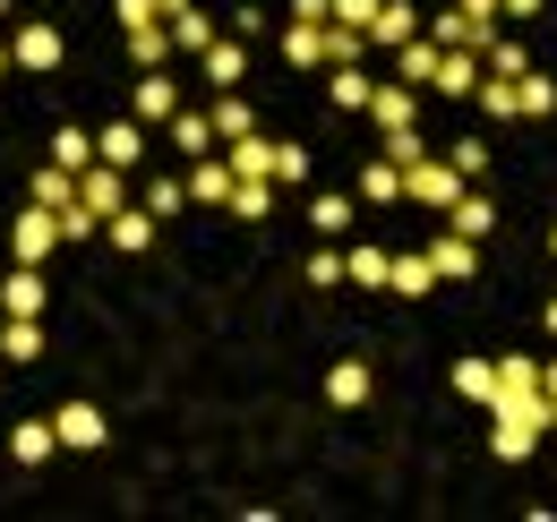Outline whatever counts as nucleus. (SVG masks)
Instances as JSON below:
<instances>
[{
    "mask_svg": "<svg viewBox=\"0 0 557 522\" xmlns=\"http://www.w3.org/2000/svg\"><path fill=\"white\" fill-rule=\"evenodd\" d=\"M369 121H377V137L412 129L420 121V86H404V77H395V86H369Z\"/></svg>",
    "mask_w": 557,
    "mask_h": 522,
    "instance_id": "obj_7",
    "label": "nucleus"
},
{
    "mask_svg": "<svg viewBox=\"0 0 557 522\" xmlns=\"http://www.w3.org/2000/svg\"><path fill=\"white\" fill-rule=\"evenodd\" d=\"M497 9H506V17H541L549 0H497Z\"/></svg>",
    "mask_w": 557,
    "mask_h": 522,
    "instance_id": "obj_48",
    "label": "nucleus"
},
{
    "mask_svg": "<svg viewBox=\"0 0 557 522\" xmlns=\"http://www.w3.org/2000/svg\"><path fill=\"white\" fill-rule=\"evenodd\" d=\"M541 326H549V334H557V300H549V309H541Z\"/></svg>",
    "mask_w": 557,
    "mask_h": 522,
    "instance_id": "obj_52",
    "label": "nucleus"
},
{
    "mask_svg": "<svg viewBox=\"0 0 557 522\" xmlns=\"http://www.w3.org/2000/svg\"><path fill=\"white\" fill-rule=\"evenodd\" d=\"M0 69H9V44H0Z\"/></svg>",
    "mask_w": 557,
    "mask_h": 522,
    "instance_id": "obj_54",
    "label": "nucleus"
},
{
    "mask_svg": "<svg viewBox=\"0 0 557 522\" xmlns=\"http://www.w3.org/2000/svg\"><path fill=\"white\" fill-rule=\"evenodd\" d=\"M429 265H437V283H463V274H472V265H481V240H463V232H455V223H446V232H437V240H429Z\"/></svg>",
    "mask_w": 557,
    "mask_h": 522,
    "instance_id": "obj_12",
    "label": "nucleus"
},
{
    "mask_svg": "<svg viewBox=\"0 0 557 522\" xmlns=\"http://www.w3.org/2000/svg\"><path fill=\"white\" fill-rule=\"evenodd\" d=\"M446 223H455L463 240H488V223H497V206H488V197H481V181H472V189H463V197H455V206H446Z\"/></svg>",
    "mask_w": 557,
    "mask_h": 522,
    "instance_id": "obj_20",
    "label": "nucleus"
},
{
    "mask_svg": "<svg viewBox=\"0 0 557 522\" xmlns=\"http://www.w3.org/2000/svg\"><path fill=\"white\" fill-rule=\"evenodd\" d=\"M309 283H318V291H335V283H344V249H335V240L309 258Z\"/></svg>",
    "mask_w": 557,
    "mask_h": 522,
    "instance_id": "obj_44",
    "label": "nucleus"
},
{
    "mask_svg": "<svg viewBox=\"0 0 557 522\" xmlns=\"http://www.w3.org/2000/svg\"><path fill=\"white\" fill-rule=\"evenodd\" d=\"M181 206H189V181H146V214H154V223H172Z\"/></svg>",
    "mask_w": 557,
    "mask_h": 522,
    "instance_id": "obj_39",
    "label": "nucleus"
},
{
    "mask_svg": "<svg viewBox=\"0 0 557 522\" xmlns=\"http://www.w3.org/2000/svg\"><path fill=\"white\" fill-rule=\"evenodd\" d=\"M369 86H377V77H369L360 61L326 69V103H335V112H369Z\"/></svg>",
    "mask_w": 557,
    "mask_h": 522,
    "instance_id": "obj_18",
    "label": "nucleus"
},
{
    "mask_svg": "<svg viewBox=\"0 0 557 522\" xmlns=\"http://www.w3.org/2000/svg\"><path fill=\"white\" fill-rule=\"evenodd\" d=\"M163 129H172V146H181V154H207V146H214V121H207V112H172Z\"/></svg>",
    "mask_w": 557,
    "mask_h": 522,
    "instance_id": "obj_34",
    "label": "nucleus"
},
{
    "mask_svg": "<svg viewBox=\"0 0 557 522\" xmlns=\"http://www.w3.org/2000/svg\"><path fill=\"white\" fill-rule=\"evenodd\" d=\"M223 214H240V223H267L275 214V181H232V206Z\"/></svg>",
    "mask_w": 557,
    "mask_h": 522,
    "instance_id": "obj_29",
    "label": "nucleus"
},
{
    "mask_svg": "<svg viewBox=\"0 0 557 522\" xmlns=\"http://www.w3.org/2000/svg\"><path fill=\"white\" fill-rule=\"evenodd\" d=\"M523 394H541V360L506 351V360H497V402H523Z\"/></svg>",
    "mask_w": 557,
    "mask_h": 522,
    "instance_id": "obj_24",
    "label": "nucleus"
},
{
    "mask_svg": "<svg viewBox=\"0 0 557 522\" xmlns=\"http://www.w3.org/2000/svg\"><path fill=\"white\" fill-rule=\"evenodd\" d=\"M232 172H240V181H275V137H232Z\"/></svg>",
    "mask_w": 557,
    "mask_h": 522,
    "instance_id": "obj_21",
    "label": "nucleus"
},
{
    "mask_svg": "<svg viewBox=\"0 0 557 522\" xmlns=\"http://www.w3.org/2000/svg\"><path fill=\"white\" fill-rule=\"evenodd\" d=\"M437 61H446V44H437V35L395 44V77H404V86H437Z\"/></svg>",
    "mask_w": 557,
    "mask_h": 522,
    "instance_id": "obj_14",
    "label": "nucleus"
},
{
    "mask_svg": "<svg viewBox=\"0 0 557 522\" xmlns=\"http://www.w3.org/2000/svg\"><path fill=\"white\" fill-rule=\"evenodd\" d=\"M103 240H112L121 258H146V240H154V214H146V206H121V214L103 223Z\"/></svg>",
    "mask_w": 557,
    "mask_h": 522,
    "instance_id": "obj_17",
    "label": "nucleus"
},
{
    "mask_svg": "<svg viewBox=\"0 0 557 522\" xmlns=\"http://www.w3.org/2000/svg\"><path fill=\"white\" fill-rule=\"evenodd\" d=\"M77 197H86V206L112 223V214L129 206V172H112V163H86V172H77Z\"/></svg>",
    "mask_w": 557,
    "mask_h": 522,
    "instance_id": "obj_8",
    "label": "nucleus"
},
{
    "mask_svg": "<svg viewBox=\"0 0 557 522\" xmlns=\"http://www.w3.org/2000/svg\"><path fill=\"white\" fill-rule=\"evenodd\" d=\"M446 163H455L463 181H481V172H488V137H455V146H446Z\"/></svg>",
    "mask_w": 557,
    "mask_h": 522,
    "instance_id": "obj_43",
    "label": "nucleus"
},
{
    "mask_svg": "<svg viewBox=\"0 0 557 522\" xmlns=\"http://www.w3.org/2000/svg\"><path fill=\"white\" fill-rule=\"evenodd\" d=\"M0 360H17V369L44 360V326L35 318H0Z\"/></svg>",
    "mask_w": 557,
    "mask_h": 522,
    "instance_id": "obj_23",
    "label": "nucleus"
},
{
    "mask_svg": "<svg viewBox=\"0 0 557 522\" xmlns=\"http://www.w3.org/2000/svg\"><path fill=\"white\" fill-rule=\"evenodd\" d=\"M181 112V86L163 77V69H138V86H129V121H146V129H163Z\"/></svg>",
    "mask_w": 557,
    "mask_h": 522,
    "instance_id": "obj_4",
    "label": "nucleus"
},
{
    "mask_svg": "<svg viewBox=\"0 0 557 522\" xmlns=\"http://www.w3.org/2000/svg\"><path fill=\"white\" fill-rule=\"evenodd\" d=\"M112 17H121V35H129V26H163V9H154V0H112Z\"/></svg>",
    "mask_w": 557,
    "mask_h": 522,
    "instance_id": "obj_45",
    "label": "nucleus"
},
{
    "mask_svg": "<svg viewBox=\"0 0 557 522\" xmlns=\"http://www.w3.org/2000/svg\"><path fill=\"white\" fill-rule=\"evenodd\" d=\"M61 52H70V44H61V26H44V17H26V26L9 35V61L35 69V77H44V69H61Z\"/></svg>",
    "mask_w": 557,
    "mask_h": 522,
    "instance_id": "obj_3",
    "label": "nucleus"
},
{
    "mask_svg": "<svg viewBox=\"0 0 557 522\" xmlns=\"http://www.w3.org/2000/svg\"><path fill=\"white\" fill-rule=\"evenodd\" d=\"M95 163L138 172V163H146V121H112V129H95Z\"/></svg>",
    "mask_w": 557,
    "mask_h": 522,
    "instance_id": "obj_6",
    "label": "nucleus"
},
{
    "mask_svg": "<svg viewBox=\"0 0 557 522\" xmlns=\"http://www.w3.org/2000/svg\"><path fill=\"white\" fill-rule=\"evenodd\" d=\"M0 17H9V0H0Z\"/></svg>",
    "mask_w": 557,
    "mask_h": 522,
    "instance_id": "obj_55",
    "label": "nucleus"
},
{
    "mask_svg": "<svg viewBox=\"0 0 557 522\" xmlns=\"http://www.w3.org/2000/svg\"><path fill=\"white\" fill-rule=\"evenodd\" d=\"M463 189H472V181H463L446 154H420V163H404V197H412L420 214H446V206H455Z\"/></svg>",
    "mask_w": 557,
    "mask_h": 522,
    "instance_id": "obj_1",
    "label": "nucleus"
},
{
    "mask_svg": "<svg viewBox=\"0 0 557 522\" xmlns=\"http://www.w3.org/2000/svg\"><path fill=\"white\" fill-rule=\"evenodd\" d=\"M283 61L292 69H326V26H300V17H292V26H283Z\"/></svg>",
    "mask_w": 557,
    "mask_h": 522,
    "instance_id": "obj_22",
    "label": "nucleus"
},
{
    "mask_svg": "<svg viewBox=\"0 0 557 522\" xmlns=\"http://www.w3.org/2000/svg\"><path fill=\"white\" fill-rule=\"evenodd\" d=\"M70 197H77V172H61V163H44V172H35V206H52V214H61Z\"/></svg>",
    "mask_w": 557,
    "mask_h": 522,
    "instance_id": "obj_37",
    "label": "nucleus"
},
{
    "mask_svg": "<svg viewBox=\"0 0 557 522\" xmlns=\"http://www.w3.org/2000/svg\"><path fill=\"white\" fill-rule=\"evenodd\" d=\"M369 386H377V377H369V360H335V369H326V402H335V411H360Z\"/></svg>",
    "mask_w": 557,
    "mask_h": 522,
    "instance_id": "obj_16",
    "label": "nucleus"
},
{
    "mask_svg": "<svg viewBox=\"0 0 557 522\" xmlns=\"http://www.w3.org/2000/svg\"><path fill=\"white\" fill-rule=\"evenodd\" d=\"M300 181H309V146L275 137V189H300Z\"/></svg>",
    "mask_w": 557,
    "mask_h": 522,
    "instance_id": "obj_40",
    "label": "nucleus"
},
{
    "mask_svg": "<svg viewBox=\"0 0 557 522\" xmlns=\"http://www.w3.org/2000/svg\"><path fill=\"white\" fill-rule=\"evenodd\" d=\"M429 283H437V265H429V249H420V258H395V274H386V291H404V300H420Z\"/></svg>",
    "mask_w": 557,
    "mask_h": 522,
    "instance_id": "obj_35",
    "label": "nucleus"
},
{
    "mask_svg": "<svg viewBox=\"0 0 557 522\" xmlns=\"http://www.w3.org/2000/svg\"><path fill=\"white\" fill-rule=\"evenodd\" d=\"M515 103H523V121H549V112H557V77L523 69V77H515Z\"/></svg>",
    "mask_w": 557,
    "mask_h": 522,
    "instance_id": "obj_26",
    "label": "nucleus"
},
{
    "mask_svg": "<svg viewBox=\"0 0 557 522\" xmlns=\"http://www.w3.org/2000/svg\"><path fill=\"white\" fill-rule=\"evenodd\" d=\"M420 26H429V17H420L412 0H377V17H369V44H386V52H395V44H412Z\"/></svg>",
    "mask_w": 557,
    "mask_h": 522,
    "instance_id": "obj_15",
    "label": "nucleus"
},
{
    "mask_svg": "<svg viewBox=\"0 0 557 522\" xmlns=\"http://www.w3.org/2000/svg\"><path fill=\"white\" fill-rule=\"evenodd\" d=\"M472 103H481L488 121H523V103H515V77H488V69H481V86H472Z\"/></svg>",
    "mask_w": 557,
    "mask_h": 522,
    "instance_id": "obj_27",
    "label": "nucleus"
},
{
    "mask_svg": "<svg viewBox=\"0 0 557 522\" xmlns=\"http://www.w3.org/2000/svg\"><path fill=\"white\" fill-rule=\"evenodd\" d=\"M172 52H181V44H172V26H129V69H163Z\"/></svg>",
    "mask_w": 557,
    "mask_h": 522,
    "instance_id": "obj_25",
    "label": "nucleus"
},
{
    "mask_svg": "<svg viewBox=\"0 0 557 522\" xmlns=\"http://www.w3.org/2000/svg\"><path fill=\"white\" fill-rule=\"evenodd\" d=\"M52 446H61V428H52V420H9V462H17V471L52 462Z\"/></svg>",
    "mask_w": 557,
    "mask_h": 522,
    "instance_id": "obj_11",
    "label": "nucleus"
},
{
    "mask_svg": "<svg viewBox=\"0 0 557 522\" xmlns=\"http://www.w3.org/2000/svg\"><path fill=\"white\" fill-rule=\"evenodd\" d=\"M386 274H395L386 249H351V258H344V283H360V291H386Z\"/></svg>",
    "mask_w": 557,
    "mask_h": 522,
    "instance_id": "obj_31",
    "label": "nucleus"
},
{
    "mask_svg": "<svg viewBox=\"0 0 557 522\" xmlns=\"http://www.w3.org/2000/svg\"><path fill=\"white\" fill-rule=\"evenodd\" d=\"M481 69H488V77H523L532 61H523V44H515V35H497V44L481 52Z\"/></svg>",
    "mask_w": 557,
    "mask_h": 522,
    "instance_id": "obj_42",
    "label": "nucleus"
},
{
    "mask_svg": "<svg viewBox=\"0 0 557 522\" xmlns=\"http://www.w3.org/2000/svg\"><path fill=\"white\" fill-rule=\"evenodd\" d=\"M44 300H52V283H44L35 265H9V283H0V318H44Z\"/></svg>",
    "mask_w": 557,
    "mask_h": 522,
    "instance_id": "obj_9",
    "label": "nucleus"
},
{
    "mask_svg": "<svg viewBox=\"0 0 557 522\" xmlns=\"http://www.w3.org/2000/svg\"><path fill=\"white\" fill-rule=\"evenodd\" d=\"M52 163H61V172H86V163H95V129H52Z\"/></svg>",
    "mask_w": 557,
    "mask_h": 522,
    "instance_id": "obj_33",
    "label": "nucleus"
},
{
    "mask_svg": "<svg viewBox=\"0 0 557 522\" xmlns=\"http://www.w3.org/2000/svg\"><path fill=\"white\" fill-rule=\"evenodd\" d=\"M172 44H181V52H207V44H214V17H207V0H198L189 17H172Z\"/></svg>",
    "mask_w": 557,
    "mask_h": 522,
    "instance_id": "obj_38",
    "label": "nucleus"
},
{
    "mask_svg": "<svg viewBox=\"0 0 557 522\" xmlns=\"http://www.w3.org/2000/svg\"><path fill=\"white\" fill-rule=\"evenodd\" d=\"M232 181H240V172H232V154H198V163H189V197L214 206V214L232 206Z\"/></svg>",
    "mask_w": 557,
    "mask_h": 522,
    "instance_id": "obj_10",
    "label": "nucleus"
},
{
    "mask_svg": "<svg viewBox=\"0 0 557 522\" xmlns=\"http://www.w3.org/2000/svg\"><path fill=\"white\" fill-rule=\"evenodd\" d=\"M52 428H61V446H70V455H95V446L112 437V420H103L95 402H61V411H52Z\"/></svg>",
    "mask_w": 557,
    "mask_h": 522,
    "instance_id": "obj_5",
    "label": "nucleus"
},
{
    "mask_svg": "<svg viewBox=\"0 0 557 522\" xmlns=\"http://www.w3.org/2000/svg\"><path fill=\"white\" fill-rule=\"evenodd\" d=\"M198 69H207V86H240L249 77V44L240 35H214L207 52H198Z\"/></svg>",
    "mask_w": 557,
    "mask_h": 522,
    "instance_id": "obj_13",
    "label": "nucleus"
},
{
    "mask_svg": "<svg viewBox=\"0 0 557 522\" xmlns=\"http://www.w3.org/2000/svg\"><path fill=\"white\" fill-rule=\"evenodd\" d=\"M369 17H377V0H335V26H360V35H369Z\"/></svg>",
    "mask_w": 557,
    "mask_h": 522,
    "instance_id": "obj_46",
    "label": "nucleus"
},
{
    "mask_svg": "<svg viewBox=\"0 0 557 522\" xmlns=\"http://www.w3.org/2000/svg\"><path fill=\"white\" fill-rule=\"evenodd\" d=\"M360 197H369V206H395V197H404V163H395V154H369V163H360Z\"/></svg>",
    "mask_w": 557,
    "mask_h": 522,
    "instance_id": "obj_19",
    "label": "nucleus"
},
{
    "mask_svg": "<svg viewBox=\"0 0 557 522\" xmlns=\"http://www.w3.org/2000/svg\"><path fill=\"white\" fill-rule=\"evenodd\" d=\"M455 9H463V17H506L497 0H455Z\"/></svg>",
    "mask_w": 557,
    "mask_h": 522,
    "instance_id": "obj_49",
    "label": "nucleus"
},
{
    "mask_svg": "<svg viewBox=\"0 0 557 522\" xmlns=\"http://www.w3.org/2000/svg\"><path fill=\"white\" fill-rule=\"evenodd\" d=\"M95 232H103V214H95V206H86V197H70V206H61V240H95Z\"/></svg>",
    "mask_w": 557,
    "mask_h": 522,
    "instance_id": "obj_41",
    "label": "nucleus"
},
{
    "mask_svg": "<svg viewBox=\"0 0 557 522\" xmlns=\"http://www.w3.org/2000/svg\"><path fill=\"white\" fill-rule=\"evenodd\" d=\"M52 249H61V214H52V206H26V214L9 223V258H17V265H44Z\"/></svg>",
    "mask_w": 557,
    "mask_h": 522,
    "instance_id": "obj_2",
    "label": "nucleus"
},
{
    "mask_svg": "<svg viewBox=\"0 0 557 522\" xmlns=\"http://www.w3.org/2000/svg\"><path fill=\"white\" fill-rule=\"evenodd\" d=\"M154 9H163V26H172V17H189V9H198V0H154Z\"/></svg>",
    "mask_w": 557,
    "mask_h": 522,
    "instance_id": "obj_50",
    "label": "nucleus"
},
{
    "mask_svg": "<svg viewBox=\"0 0 557 522\" xmlns=\"http://www.w3.org/2000/svg\"><path fill=\"white\" fill-rule=\"evenodd\" d=\"M292 17H300V26H326V17H335V0H292Z\"/></svg>",
    "mask_w": 557,
    "mask_h": 522,
    "instance_id": "obj_47",
    "label": "nucleus"
},
{
    "mask_svg": "<svg viewBox=\"0 0 557 522\" xmlns=\"http://www.w3.org/2000/svg\"><path fill=\"white\" fill-rule=\"evenodd\" d=\"M437 86H446V95H472V86H481V52H446V61H437Z\"/></svg>",
    "mask_w": 557,
    "mask_h": 522,
    "instance_id": "obj_36",
    "label": "nucleus"
},
{
    "mask_svg": "<svg viewBox=\"0 0 557 522\" xmlns=\"http://www.w3.org/2000/svg\"><path fill=\"white\" fill-rule=\"evenodd\" d=\"M541 394H549V402H557V360H541Z\"/></svg>",
    "mask_w": 557,
    "mask_h": 522,
    "instance_id": "obj_51",
    "label": "nucleus"
},
{
    "mask_svg": "<svg viewBox=\"0 0 557 522\" xmlns=\"http://www.w3.org/2000/svg\"><path fill=\"white\" fill-rule=\"evenodd\" d=\"M207 121H214V146H232V137H249V129H258V112H249L240 95H214V112H207Z\"/></svg>",
    "mask_w": 557,
    "mask_h": 522,
    "instance_id": "obj_28",
    "label": "nucleus"
},
{
    "mask_svg": "<svg viewBox=\"0 0 557 522\" xmlns=\"http://www.w3.org/2000/svg\"><path fill=\"white\" fill-rule=\"evenodd\" d=\"M549 258H557V223H549Z\"/></svg>",
    "mask_w": 557,
    "mask_h": 522,
    "instance_id": "obj_53",
    "label": "nucleus"
},
{
    "mask_svg": "<svg viewBox=\"0 0 557 522\" xmlns=\"http://www.w3.org/2000/svg\"><path fill=\"white\" fill-rule=\"evenodd\" d=\"M309 232H318V240H344L351 232V197H335V189L309 197Z\"/></svg>",
    "mask_w": 557,
    "mask_h": 522,
    "instance_id": "obj_30",
    "label": "nucleus"
},
{
    "mask_svg": "<svg viewBox=\"0 0 557 522\" xmlns=\"http://www.w3.org/2000/svg\"><path fill=\"white\" fill-rule=\"evenodd\" d=\"M455 394L463 402H497V360H455Z\"/></svg>",
    "mask_w": 557,
    "mask_h": 522,
    "instance_id": "obj_32",
    "label": "nucleus"
}]
</instances>
